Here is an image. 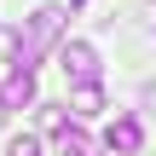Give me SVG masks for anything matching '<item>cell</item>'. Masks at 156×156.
Listing matches in <instances>:
<instances>
[{
  "label": "cell",
  "mask_w": 156,
  "mask_h": 156,
  "mask_svg": "<svg viewBox=\"0 0 156 156\" xmlns=\"http://www.w3.org/2000/svg\"><path fill=\"white\" fill-rule=\"evenodd\" d=\"M64 17H69L64 6H41V12L29 17V29L17 35V69H35V64L46 58V46L58 41V29H64Z\"/></svg>",
  "instance_id": "cell-1"
},
{
  "label": "cell",
  "mask_w": 156,
  "mask_h": 156,
  "mask_svg": "<svg viewBox=\"0 0 156 156\" xmlns=\"http://www.w3.org/2000/svg\"><path fill=\"white\" fill-rule=\"evenodd\" d=\"M58 64H64V75H69L75 87H93V81H98V52H93L87 41H64V46H58Z\"/></svg>",
  "instance_id": "cell-2"
},
{
  "label": "cell",
  "mask_w": 156,
  "mask_h": 156,
  "mask_svg": "<svg viewBox=\"0 0 156 156\" xmlns=\"http://www.w3.org/2000/svg\"><path fill=\"white\" fill-rule=\"evenodd\" d=\"M23 104H35V69H12L0 81V110H23Z\"/></svg>",
  "instance_id": "cell-3"
},
{
  "label": "cell",
  "mask_w": 156,
  "mask_h": 156,
  "mask_svg": "<svg viewBox=\"0 0 156 156\" xmlns=\"http://www.w3.org/2000/svg\"><path fill=\"white\" fill-rule=\"evenodd\" d=\"M104 145H110L116 156H133L139 145H145V127H139L133 116H122V122H110V133H104Z\"/></svg>",
  "instance_id": "cell-4"
},
{
  "label": "cell",
  "mask_w": 156,
  "mask_h": 156,
  "mask_svg": "<svg viewBox=\"0 0 156 156\" xmlns=\"http://www.w3.org/2000/svg\"><path fill=\"white\" fill-rule=\"evenodd\" d=\"M69 110H75V116H98V110H104V87H98V81H93V87H75Z\"/></svg>",
  "instance_id": "cell-5"
},
{
  "label": "cell",
  "mask_w": 156,
  "mask_h": 156,
  "mask_svg": "<svg viewBox=\"0 0 156 156\" xmlns=\"http://www.w3.org/2000/svg\"><path fill=\"white\" fill-rule=\"evenodd\" d=\"M12 156H41V139H29V133H23V139H12Z\"/></svg>",
  "instance_id": "cell-6"
},
{
  "label": "cell",
  "mask_w": 156,
  "mask_h": 156,
  "mask_svg": "<svg viewBox=\"0 0 156 156\" xmlns=\"http://www.w3.org/2000/svg\"><path fill=\"white\" fill-rule=\"evenodd\" d=\"M69 156H98V151H93V145H87V151H69Z\"/></svg>",
  "instance_id": "cell-7"
}]
</instances>
